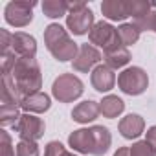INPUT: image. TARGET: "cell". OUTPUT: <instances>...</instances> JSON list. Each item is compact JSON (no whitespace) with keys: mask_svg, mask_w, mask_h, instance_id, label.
<instances>
[{"mask_svg":"<svg viewBox=\"0 0 156 156\" xmlns=\"http://www.w3.org/2000/svg\"><path fill=\"white\" fill-rule=\"evenodd\" d=\"M11 75L24 98L37 94L42 88V73L35 57H19Z\"/></svg>","mask_w":156,"mask_h":156,"instance_id":"7a4b0ae2","label":"cell"},{"mask_svg":"<svg viewBox=\"0 0 156 156\" xmlns=\"http://www.w3.org/2000/svg\"><path fill=\"white\" fill-rule=\"evenodd\" d=\"M13 51L19 57H35L37 53V41L33 35L17 31L13 33Z\"/></svg>","mask_w":156,"mask_h":156,"instance_id":"5bb4252c","label":"cell"},{"mask_svg":"<svg viewBox=\"0 0 156 156\" xmlns=\"http://www.w3.org/2000/svg\"><path fill=\"white\" fill-rule=\"evenodd\" d=\"M85 92V85L73 73H61L51 85V96L59 103H72L79 99Z\"/></svg>","mask_w":156,"mask_h":156,"instance_id":"277c9868","label":"cell"},{"mask_svg":"<svg viewBox=\"0 0 156 156\" xmlns=\"http://www.w3.org/2000/svg\"><path fill=\"white\" fill-rule=\"evenodd\" d=\"M0 50H2V55L13 50V35L8 30H0Z\"/></svg>","mask_w":156,"mask_h":156,"instance_id":"83f0119b","label":"cell"},{"mask_svg":"<svg viewBox=\"0 0 156 156\" xmlns=\"http://www.w3.org/2000/svg\"><path fill=\"white\" fill-rule=\"evenodd\" d=\"M62 156H77V154H73V152H68V151H66V152H64Z\"/></svg>","mask_w":156,"mask_h":156,"instance_id":"d6a6232c","label":"cell"},{"mask_svg":"<svg viewBox=\"0 0 156 156\" xmlns=\"http://www.w3.org/2000/svg\"><path fill=\"white\" fill-rule=\"evenodd\" d=\"M51 107V99L48 94L44 92H37V94H31V96H26L20 103V108L28 114H42L46 110H50Z\"/></svg>","mask_w":156,"mask_h":156,"instance_id":"9a60e30c","label":"cell"},{"mask_svg":"<svg viewBox=\"0 0 156 156\" xmlns=\"http://www.w3.org/2000/svg\"><path fill=\"white\" fill-rule=\"evenodd\" d=\"M99 103L94 101V99H87V101H81L73 110H72V119L77 121V123H90L94 121L98 116H99Z\"/></svg>","mask_w":156,"mask_h":156,"instance_id":"2e32d148","label":"cell"},{"mask_svg":"<svg viewBox=\"0 0 156 156\" xmlns=\"http://www.w3.org/2000/svg\"><path fill=\"white\" fill-rule=\"evenodd\" d=\"M20 105H9L2 103L0 105V125L2 127H15L20 119Z\"/></svg>","mask_w":156,"mask_h":156,"instance_id":"7402d4cb","label":"cell"},{"mask_svg":"<svg viewBox=\"0 0 156 156\" xmlns=\"http://www.w3.org/2000/svg\"><path fill=\"white\" fill-rule=\"evenodd\" d=\"M101 13L108 20L123 22L125 19L130 17V6L129 2H123V0H105L101 4Z\"/></svg>","mask_w":156,"mask_h":156,"instance_id":"4fadbf2b","label":"cell"},{"mask_svg":"<svg viewBox=\"0 0 156 156\" xmlns=\"http://www.w3.org/2000/svg\"><path fill=\"white\" fill-rule=\"evenodd\" d=\"M114 156H130V147H119L114 152Z\"/></svg>","mask_w":156,"mask_h":156,"instance_id":"4dcf8cb0","label":"cell"},{"mask_svg":"<svg viewBox=\"0 0 156 156\" xmlns=\"http://www.w3.org/2000/svg\"><path fill=\"white\" fill-rule=\"evenodd\" d=\"M17 61H19V57H17V53H15L13 50L8 51V53H4V55H2V75L13 73V68H15Z\"/></svg>","mask_w":156,"mask_h":156,"instance_id":"4316f807","label":"cell"},{"mask_svg":"<svg viewBox=\"0 0 156 156\" xmlns=\"http://www.w3.org/2000/svg\"><path fill=\"white\" fill-rule=\"evenodd\" d=\"M17 156H41L37 141H26L20 140L17 143Z\"/></svg>","mask_w":156,"mask_h":156,"instance_id":"d4e9b609","label":"cell"},{"mask_svg":"<svg viewBox=\"0 0 156 156\" xmlns=\"http://www.w3.org/2000/svg\"><path fill=\"white\" fill-rule=\"evenodd\" d=\"M0 156H15L11 136L6 130H0Z\"/></svg>","mask_w":156,"mask_h":156,"instance_id":"484cf974","label":"cell"},{"mask_svg":"<svg viewBox=\"0 0 156 156\" xmlns=\"http://www.w3.org/2000/svg\"><path fill=\"white\" fill-rule=\"evenodd\" d=\"M15 130L19 134L20 140H26V141H37L44 136V130H46V125L41 118L33 116V114H28L24 112L19 119V123L15 125Z\"/></svg>","mask_w":156,"mask_h":156,"instance_id":"ba28073f","label":"cell"},{"mask_svg":"<svg viewBox=\"0 0 156 156\" xmlns=\"http://www.w3.org/2000/svg\"><path fill=\"white\" fill-rule=\"evenodd\" d=\"M90 134H92V141H94V156H103L112 143V136L110 130L103 125H94L90 127Z\"/></svg>","mask_w":156,"mask_h":156,"instance_id":"ac0fdd59","label":"cell"},{"mask_svg":"<svg viewBox=\"0 0 156 156\" xmlns=\"http://www.w3.org/2000/svg\"><path fill=\"white\" fill-rule=\"evenodd\" d=\"M145 134H147V136H145V140H147V141H149L154 149H156V125H152V127H151Z\"/></svg>","mask_w":156,"mask_h":156,"instance_id":"f546056e","label":"cell"},{"mask_svg":"<svg viewBox=\"0 0 156 156\" xmlns=\"http://www.w3.org/2000/svg\"><path fill=\"white\" fill-rule=\"evenodd\" d=\"M68 11H70V2H66V0H44L42 2V13L48 19L66 17Z\"/></svg>","mask_w":156,"mask_h":156,"instance_id":"44dd1931","label":"cell"},{"mask_svg":"<svg viewBox=\"0 0 156 156\" xmlns=\"http://www.w3.org/2000/svg\"><path fill=\"white\" fill-rule=\"evenodd\" d=\"M118 87L127 96H140L149 87V75L140 66H129L118 75Z\"/></svg>","mask_w":156,"mask_h":156,"instance_id":"5b68a950","label":"cell"},{"mask_svg":"<svg viewBox=\"0 0 156 156\" xmlns=\"http://www.w3.org/2000/svg\"><path fill=\"white\" fill-rule=\"evenodd\" d=\"M123 110H125V103H123V99L118 98V96L108 94V96H105V98L99 101V112L103 114V118L114 119V118H118L119 114H123Z\"/></svg>","mask_w":156,"mask_h":156,"instance_id":"d6986e66","label":"cell"},{"mask_svg":"<svg viewBox=\"0 0 156 156\" xmlns=\"http://www.w3.org/2000/svg\"><path fill=\"white\" fill-rule=\"evenodd\" d=\"M140 30L130 22H123L119 28H118V35H119V41H121V44L127 48V46H132V44H136L138 42V39H140Z\"/></svg>","mask_w":156,"mask_h":156,"instance_id":"603a6c76","label":"cell"},{"mask_svg":"<svg viewBox=\"0 0 156 156\" xmlns=\"http://www.w3.org/2000/svg\"><path fill=\"white\" fill-rule=\"evenodd\" d=\"M152 31L156 33V11H154V17H152Z\"/></svg>","mask_w":156,"mask_h":156,"instance_id":"1f68e13d","label":"cell"},{"mask_svg":"<svg viewBox=\"0 0 156 156\" xmlns=\"http://www.w3.org/2000/svg\"><path fill=\"white\" fill-rule=\"evenodd\" d=\"M103 59L101 51L92 46V44H81L79 46V53H77V57L72 61V66L75 72H81V73H87L90 70H94L96 66H99V61Z\"/></svg>","mask_w":156,"mask_h":156,"instance_id":"9c48e42d","label":"cell"},{"mask_svg":"<svg viewBox=\"0 0 156 156\" xmlns=\"http://www.w3.org/2000/svg\"><path fill=\"white\" fill-rule=\"evenodd\" d=\"M118 129L125 140H136L145 130V119L140 114H127L125 118H121Z\"/></svg>","mask_w":156,"mask_h":156,"instance_id":"8fae6325","label":"cell"},{"mask_svg":"<svg viewBox=\"0 0 156 156\" xmlns=\"http://www.w3.org/2000/svg\"><path fill=\"white\" fill-rule=\"evenodd\" d=\"M88 41H90L92 46L103 48V53L123 46L121 41H119V35H118V28H114L112 24H108L105 20H99V22L94 24V28L88 33Z\"/></svg>","mask_w":156,"mask_h":156,"instance_id":"8992f818","label":"cell"},{"mask_svg":"<svg viewBox=\"0 0 156 156\" xmlns=\"http://www.w3.org/2000/svg\"><path fill=\"white\" fill-rule=\"evenodd\" d=\"M0 99L2 103H9V105H20L24 96L20 94L15 79L11 73H6L2 75V88H0Z\"/></svg>","mask_w":156,"mask_h":156,"instance_id":"e0dca14e","label":"cell"},{"mask_svg":"<svg viewBox=\"0 0 156 156\" xmlns=\"http://www.w3.org/2000/svg\"><path fill=\"white\" fill-rule=\"evenodd\" d=\"M66 152L64 145L61 141H50L46 145V151H44V156H62Z\"/></svg>","mask_w":156,"mask_h":156,"instance_id":"f1b7e54d","label":"cell"},{"mask_svg":"<svg viewBox=\"0 0 156 156\" xmlns=\"http://www.w3.org/2000/svg\"><path fill=\"white\" fill-rule=\"evenodd\" d=\"M35 6H37L35 0H13L4 9V19L13 28H26L33 20Z\"/></svg>","mask_w":156,"mask_h":156,"instance_id":"52a82bcc","label":"cell"},{"mask_svg":"<svg viewBox=\"0 0 156 156\" xmlns=\"http://www.w3.org/2000/svg\"><path fill=\"white\" fill-rule=\"evenodd\" d=\"M90 83H92L94 90H98L101 94L103 92H110L114 88V85H116V73L107 64H99L90 73Z\"/></svg>","mask_w":156,"mask_h":156,"instance_id":"30bf717a","label":"cell"},{"mask_svg":"<svg viewBox=\"0 0 156 156\" xmlns=\"http://www.w3.org/2000/svg\"><path fill=\"white\" fill-rule=\"evenodd\" d=\"M94 11L85 2H70V11L66 15V28L70 33L81 37L90 33L94 28Z\"/></svg>","mask_w":156,"mask_h":156,"instance_id":"3957f363","label":"cell"},{"mask_svg":"<svg viewBox=\"0 0 156 156\" xmlns=\"http://www.w3.org/2000/svg\"><path fill=\"white\" fill-rule=\"evenodd\" d=\"M103 61L108 68L112 70H118V68H123L129 64L130 61V51L125 48V46H119V48H114L110 51H105L103 53Z\"/></svg>","mask_w":156,"mask_h":156,"instance_id":"ffe728a7","label":"cell"},{"mask_svg":"<svg viewBox=\"0 0 156 156\" xmlns=\"http://www.w3.org/2000/svg\"><path fill=\"white\" fill-rule=\"evenodd\" d=\"M68 145L79 154H92L94 152V141L90 129H77L68 136Z\"/></svg>","mask_w":156,"mask_h":156,"instance_id":"7c38bea8","label":"cell"},{"mask_svg":"<svg viewBox=\"0 0 156 156\" xmlns=\"http://www.w3.org/2000/svg\"><path fill=\"white\" fill-rule=\"evenodd\" d=\"M44 44H46L48 51L53 55V59H57L59 62L73 61L77 57V53H79V46L68 35V30L57 22H51L50 26H46Z\"/></svg>","mask_w":156,"mask_h":156,"instance_id":"6da1fadb","label":"cell"},{"mask_svg":"<svg viewBox=\"0 0 156 156\" xmlns=\"http://www.w3.org/2000/svg\"><path fill=\"white\" fill-rule=\"evenodd\" d=\"M130 156H156V149H154L147 140H141V141L132 143V147H130Z\"/></svg>","mask_w":156,"mask_h":156,"instance_id":"cb8c5ba5","label":"cell"}]
</instances>
